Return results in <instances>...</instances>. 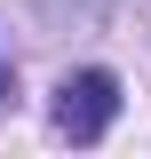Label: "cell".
I'll return each mask as SVG.
<instances>
[{"mask_svg":"<svg viewBox=\"0 0 151 159\" xmlns=\"http://www.w3.org/2000/svg\"><path fill=\"white\" fill-rule=\"evenodd\" d=\"M119 119V80L103 72V64H88V72H64L56 88V127L72 143H103V127Z\"/></svg>","mask_w":151,"mask_h":159,"instance_id":"cell-1","label":"cell"},{"mask_svg":"<svg viewBox=\"0 0 151 159\" xmlns=\"http://www.w3.org/2000/svg\"><path fill=\"white\" fill-rule=\"evenodd\" d=\"M0 103H16V72H8V64H0Z\"/></svg>","mask_w":151,"mask_h":159,"instance_id":"cell-2","label":"cell"}]
</instances>
